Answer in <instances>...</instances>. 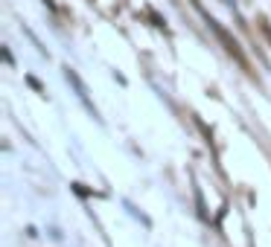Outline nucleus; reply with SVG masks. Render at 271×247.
Here are the masks:
<instances>
[{"label":"nucleus","mask_w":271,"mask_h":247,"mask_svg":"<svg viewBox=\"0 0 271 247\" xmlns=\"http://www.w3.org/2000/svg\"><path fill=\"white\" fill-rule=\"evenodd\" d=\"M192 6L199 9V15H201V18H204V24H207V26H210V29H213V32H216V38L222 41V47L227 50V53H230V56H234V59H236V61H239V64H242V67H245V70H248V59H245V53L239 50V44H236L234 38L227 35V29H224V26L219 24L216 18H210V15H207V12H204V9H201V6H199V0H192Z\"/></svg>","instance_id":"obj_1"},{"label":"nucleus","mask_w":271,"mask_h":247,"mask_svg":"<svg viewBox=\"0 0 271 247\" xmlns=\"http://www.w3.org/2000/svg\"><path fill=\"white\" fill-rule=\"evenodd\" d=\"M64 76H67V82H70L73 87H76V93H79V99H82L85 105H88V111H91V114L96 117V108L91 105V99H88V87H85V82L79 79V73L73 70V67H64Z\"/></svg>","instance_id":"obj_2"},{"label":"nucleus","mask_w":271,"mask_h":247,"mask_svg":"<svg viewBox=\"0 0 271 247\" xmlns=\"http://www.w3.org/2000/svg\"><path fill=\"white\" fill-rule=\"evenodd\" d=\"M262 32H265V38L271 41V26H262Z\"/></svg>","instance_id":"obj_3"}]
</instances>
